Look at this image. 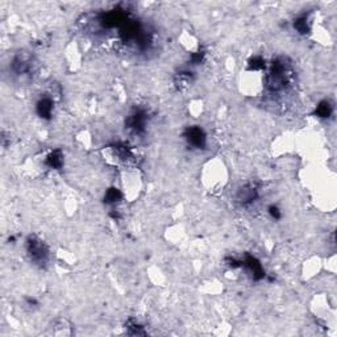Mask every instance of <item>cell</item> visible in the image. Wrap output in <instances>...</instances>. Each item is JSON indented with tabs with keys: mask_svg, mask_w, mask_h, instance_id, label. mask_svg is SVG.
<instances>
[{
	"mask_svg": "<svg viewBox=\"0 0 337 337\" xmlns=\"http://www.w3.org/2000/svg\"><path fill=\"white\" fill-rule=\"evenodd\" d=\"M26 249H28V254L30 258L36 261L38 265H44L48 260V248L45 244L42 242L37 237H29V240L26 242Z\"/></svg>",
	"mask_w": 337,
	"mask_h": 337,
	"instance_id": "1",
	"label": "cell"
},
{
	"mask_svg": "<svg viewBox=\"0 0 337 337\" xmlns=\"http://www.w3.org/2000/svg\"><path fill=\"white\" fill-rule=\"evenodd\" d=\"M204 140V136H203L202 131L200 129H193L190 131V136H189V141L191 144H195V145H200L202 141Z\"/></svg>",
	"mask_w": 337,
	"mask_h": 337,
	"instance_id": "2",
	"label": "cell"
}]
</instances>
